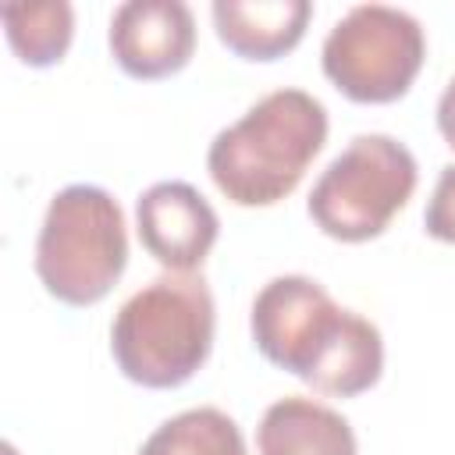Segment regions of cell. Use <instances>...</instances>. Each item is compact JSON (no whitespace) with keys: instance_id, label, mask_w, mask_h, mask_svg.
Masks as SVG:
<instances>
[{"instance_id":"obj_8","label":"cell","mask_w":455,"mask_h":455,"mask_svg":"<svg viewBox=\"0 0 455 455\" xmlns=\"http://www.w3.org/2000/svg\"><path fill=\"white\" fill-rule=\"evenodd\" d=\"M135 231L164 270L192 274L217 245L220 217L196 185L156 181L135 199Z\"/></svg>"},{"instance_id":"obj_4","label":"cell","mask_w":455,"mask_h":455,"mask_svg":"<svg viewBox=\"0 0 455 455\" xmlns=\"http://www.w3.org/2000/svg\"><path fill=\"white\" fill-rule=\"evenodd\" d=\"M419 181L416 156L384 132L355 135L313 181L309 220L334 242L359 245L380 238L405 210Z\"/></svg>"},{"instance_id":"obj_12","label":"cell","mask_w":455,"mask_h":455,"mask_svg":"<svg viewBox=\"0 0 455 455\" xmlns=\"http://www.w3.org/2000/svg\"><path fill=\"white\" fill-rule=\"evenodd\" d=\"M0 21H4L14 57L28 68L60 64L75 39V7L68 0L7 4V7H0Z\"/></svg>"},{"instance_id":"obj_11","label":"cell","mask_w":455,"mask_h":455,"mask_svg":"<svg viewBox=\"0 0 455 455\" xmlns=\"http://www.w3.org/2000/svg\"><path fill=\"white\" fill-rule=\"evenodd\" d=\"M256 451L259 455H359V441L352 423L302 395H284L267 405L256 427Z\"/></svg>"},{"instance_id":"obj_5","label":"cell","mask_w":455,"mask_h":455,"mask_svg":"<svg viewBox=\"0 0 455 455\" xmlns=\"http://www.w3.org/2000/svg\"><path fill=\"white\" fill-rule=\"evenodd\" d=\"M427 60L423 25L391 4H355L334 21L320 46L327 82L352 103L380 107L402 100Z\"/></svg>"},{"instance_id":"obj_10","label":"cell","mask_w":455,"mask_h":455,"mask_svg":"<svg viewBox=\"0 0 455 455\" xmlns=\"http://www.w3.org/2000/svg\"><path fill=\"white\" fill-rule=\"evenodd\" d=\"M217 39L242 60H277L291 53L313 18L309 0H213Z\"/></svg>"},{"instance_id":"obj_1","label":"cell","mask_w":455,"mask_h":455,"mask_svg":"<svg viewBox=\"0 0 455 455\" xmlns=\"http://www.w3.org/2000/svg\"><path fill=\"white\" fill-rule=\"evenodd\" d=\"M327 107L306 89H274L206 149L217 192L235 206H274L306 178L327 142Z\"/></svg>"},{"instance_id":"obj_2","label":"cell","mask_w":455,"mask_h":455,"mask_svg":"<svg viewBox=\"0 0 455 455\" xmlns=\"http://www.w3.org/2000/svg\"><path fill=\"white\" fill-rule=\"evenodd\" d=\"M217 306L203 274L164 270L121 302L110 323V355L124 380L167 391L188 384L213 352Z\"/></svg>"},{"instance_id":"obj_9","label":"cell","mask_w":455,"mask_h":455,"mask_svg":"<svg viewBox=\"0 0 455 455\" xmlns=\"http://www.w3.org/2000/svg\"><path fill=\"white\" fill-rule=\"evenodd\" d=\"M380 373H384V338L377 323L341 306L334 327L327 331V338L320 341L299 380L331 398H355L370 391L380 380Z\"/></svg>"},{"instance_id":"obj_3","label":"cell","mask_w":455,"mask_h":455,"mask_svg":"<svg viewBox=\"0 0 455 455\" xmlns=\"http://www.w3.org/2000/svg\"><path fill=\"white\" fill-rule=\"evenodd\" d=\"M36 277L64 306H96L128 267L121 203L100 185H64L36 235Z\"/></svg>"},{"instance_id":"obj_15","label":"cell","mask_w":455,"mask_h":455,"mask_svg":"<svg viewBox=\"0 0 455 455\" xmlns=\"http://www.w3.org/2000/svg\"><path fill=\"white\" fill-rule=\"evenodd\" d=\"M437 132H441L444 146L455 153V78H448V85L441 89V100H437Z\"/></svg>"},{"instance_id":"obj_7","label":"cell","mask_w":455,"mask_h":455,"mask_svg":"<svg viewBox=\"0 0 455 455\" xmlns=\"http://www.w3.org/2000/svg\"><path fill=\"white\" fill-rule=\"evenodd\" d=\"M107 46L128 78L178 75L196 53V18L181 0H128L114 7Z\"/></svg>"},{"instance_id":"obj_13","label":"cell","mask_w":455,"mask_h":455,"mask_svg":"<svg viewBox=\"0 0 455 455\" xmlns=\"http://www.w3.org/2000/svg\"><path fill=\"white\" fill-rule=\"evenodd\" d=\"M135 455H249L242 427L217 405L185 409L164 419Z\"/></svg>"},{"instance_id":"obj_14","label":"cell","mask_w":455,"mask_h":455,"mask_svg":"<svg viewBox=\"0 0 455 455\" xmlns=\"http://www.w3.org/2000/svg\"><path fill=\"white\" fill-rule=\"evenodd\" d=\"M423 231L444 245H455V164H444L423 210Z\"/></svg>"},{"instance_id":"obj_6","label":"cell","mask_w":455,"mask_h":455,"mask_svg":"<svg viewBox=\"0 0 455 455\" xmlns=\"http://www.w3.org/2000/svg\"><path fill=\"white\" fill-rule=\"evenodd\" d=\"M338 313L341 306L320 281L306 274H281L256 291L249 331L267 363L288 370L291 377H302Z\"/></svg>"}]
</instances>
